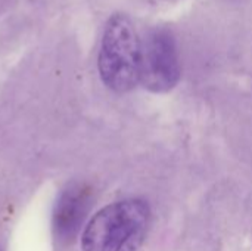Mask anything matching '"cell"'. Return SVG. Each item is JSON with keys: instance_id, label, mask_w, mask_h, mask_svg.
I'll return each mask as SVG.
<instances>
[{"instance_id": "cell-3", "label": "cell", "mask_w": 252, "mask_h": 251, "mask_svg": "<svg viewBox=\"0 0 252 251\" xmlns=\"http://www.w3.org/2000/svg\"><path fill=\"white\" fill-rule=\"evenodd\" d=\"M180 78V62L173 33L154 28L140 41L139 81L154 93L170 92Z\"/></svg>"}, {"instance_id": "cell-1", "label": "cell", "mask_w": 252, "mask_h": 251, "mask_svg": "<svg viewBox=\"0 0 252 251\" xmlns=\"http://www.w3.org/2000/svg\"><path fill=\"white\" fill-rule=\"evenodd\" d=\"M151 207L146 201L130 198L99 210L87 223L83 251H137L148 235Z\"/></svg>"}, {"instance_id": "cell-4", "label": "cell", "mask_w": 252, "mask_h": 251, "mask_svg": "<svg viewBox=\"0 0 252 251\" xmlns=\"http://www.w3.org/2000/svg\"><path fill=\"white\" fill-rule=\"evenodd\" d=\"M92 192L84 185H71L58 198L53 213L56 237L63 241L72 240L80 231L90 209Z\"/></svg>"}, {"instance_id": "cell-2", "label": "cell", "mask_w": 252, "mask_h": 251, "mask_svg": "<svg viewBox=\"0 0 252 251\" xmlns=\"http://www.w3.org/2000/svg\"><path fill=\"white\" fill-rule=\"evenodd\" d=\"M97 67L102 81L114 92L126 93L139 83L140 38L126 15L117 13L106 22Z\"/></svg>"}]
</instances>
